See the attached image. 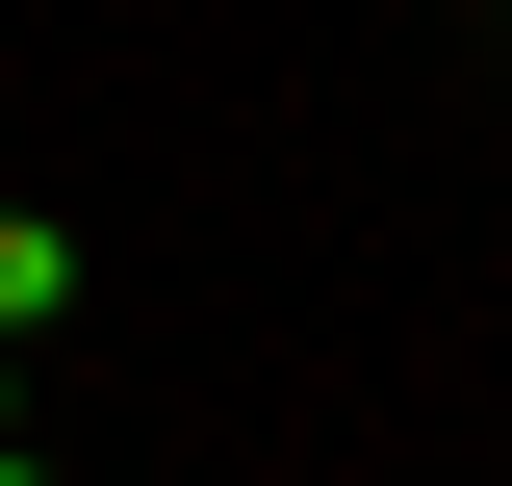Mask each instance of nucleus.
Returning a JSON list of instances; mask_svg holds the SVG:
<instances>
[{
    "instance_id": "obj_1",
    "label": "nucleus",
    "mask_w": 512,
    "mask_h": 486,
    "mask_svg": "<svg viewBox=\"0 0 512 486\" xmlns=\"http://www.w3.org/2000/svg\"><path fill=\"white\" fill-rule=\"evenodd\" d=\"M52 307H77V231H52V205H0V333H52Z\"/></svg>"
},
{
    "instance_id": "obj_2",
    "label": "nucleus",
    "mask_w": 512,
    "mask_h": 486,
    "mask_svg": "<svg viewBox=\"0 0 512 486\" xmlns=\"http://www.w3.org/2000/svg\"><path fill=\"white\" fill-rule=\"evenodd\" d=\"M0 486H26V435H0Z\"/></svg>"
},
{
    "instance_id": "obj_3",
    "label": "nucleus",
    "mask_w": 512,
    "mask_h": 486,
    "mask_svg": "<svg viewBox=\"0 0 512 486\" xmlns=\"http://www.w3.org/2000/svg\"><path fill=\"white\" fill-rule=\"evenodd\" d=\"M0 435H26V410H0Z\"/></svg>"
}]
</instances>
